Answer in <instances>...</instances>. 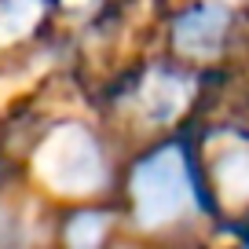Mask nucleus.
Wrapping results in <instances>:
<instances>
[{
    "label": "nucleus",
    "mask_w": 249,
    "mask_h": 249,
    "mask_svg": "<svg viewBox=\"0 0 249 249\" xmlns=\"http://www.w3.org/2000/svg\"><path fill=\"white\" fill-rule=\"evenodd\" d=\"M227 22H231V11L220 8V4H202V8H191L176 18L172 26V40H176L179 52L187 55H216L220 44L227 37Z\"/></svg>",
    "instance_id": "nucleus-3"
},
{
    "label": "nucleus",
    "mask_w": 249,
    "mask_h": 249,
    "mask_svg": "<svg viewBox=\"0 0 249 249\" xmlns=\"http://www.w3.org/2000/svg\"><path fill=\"white\" fill-rule=\"evenodd\" d=\"M103 242V216L99 213H81L70 220V246L73 249H99Z\"/></svg>",
    "instance_id": "nucleus-4"
},
{
    "label": "nucleus",
    "mask_w": 249,
    "mask_h": 249,
    "mask_svg": "<svg viewBox=\"0 0 249 249\" xmlns=\"http://www.w3.org/2000/svg\"><path fill=\"white\" fill-rule=\"evenodd\" d=\"M37 172L48 187L62 195H88L103 187V154L81 124H59L37 150Z\"/></svg>",
    "instance_id": "nucleus-2"
},
{
    "label": "nucleus",
    "mask_w": 249,
    "mask_h": 249,
    "mask_svg": "<svg viewBox=\"0 0 249 249\" xmlns=\"http://www.w3.org/2000/svg\"><path fill=\"white\" fill-rule=\"evenodd\" d=\"M0 249H22V234H18L15 220H8L0 213Z\"/></svg>",
    "instance_id": "nucleus-5"
},
{
    "label": "nucleus",
    "mask_w": 249,
    "mask_h": 249,
    "mask_svg": "<svg viewBox=\"0 0 249 249\" xmlns=\"http://www.w3.org/2000/svg\"><path fill=\"white\" fill-rule=\"evenodd\" d=\"M136 202V220L143 227H161L176 220L179 213L195 198V183H191V169L179 147H161L136 161L132 179H128Z\"/></svg>",
    "instance_id": "nucleus-1"
}]
</instances>
